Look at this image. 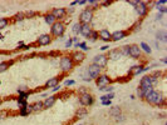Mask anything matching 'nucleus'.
<instances>
[{"mask_svg":"<svg viewBox=\"0 0 167 125\" xmlns=\"http://www.w3.org/2000/svg\"><path fill=\"white\" fill-rule=\"evenodd\" d=\"M5 116H6V112L5 111H0V120H3Z\"/></svg>","mask_w":167,"mask_h":125,"instance_id":"a18cd8bd","label":"nucleus"},{"mask_svg":"<svg viewBox=\"0 0 167 125\" xmlns=\"http://www.w3.org/2000/svg\"><path fill=\"white\" fill-rule=\"evenodd\" d=\"M122 58V53H121V50L119 49H113V50H111L109 53H108V56H107V59H109V60H118Z\"/></svg>","mask_w":167,"mask_h":125,"instance_id":"4468645a","label":"nucleus"},{"mask_svg":"<svg viewBox=\"0 0 167 125\" xmlns=\"http://www.w3.org/2000/svg\"><path fill=\"white\" fill-rule=\"evenodd\" d=\"M70 58H72L73 63H77V64H81L82 61H84L86 59V54L83 51H79V50H77V51H73L72 55H70Z\"/></svg>","mask_w":167,"mask_h":125,"instance_id":"9b49d317","label":"nucleus"},{"mask_svg":"<svg viewBox=\"0 0 167 125\" xmlns=\"http://www.w3.org/2000/svg\"><path fill=\"white\" fill-rule=\"evenodd\" d=\"M3 39H4V36H3L1 34H0V40H3Z\"/></svg>","mask_w":167,"mask_h":125,"instance_id":"13d9d810","label":"nucleus"},{"mask_svg":"<svg viewBox=\"0 0 167 125\" xmlns=\"http://www.w3.org/2000/svg\"><path fill=\"white\" fill-rule=\"evenodd\" d=\"M114 98V95H113V93H108V94H106V95H102L101 98V101H107V100H112Z\"/></svg>","mask_w":167,"mask_h":125,"instance_id":"7c9ffc66","label":"nucleus"},{"mask_svg":"<svg viewBox=\"0 0 167 125\" xmlns=\"http://www.w3.org/2000/svg\"><path fill=\"white\" fill-rule=\"evenodd\" d=\"M64 31H65V25L62 22H55L52 25V28H51V34L53 36H55V38L63 36Z\"/></svg>","mask_w":167,"mask_h":125,"instance_id":"7ed1b4c3","label":"nucleus"},{"mask_svg":"<svg viewBox=\"0 0 167 125\" xmlns=\"http://www.w3.org/2000/svg\"><path fill=\"white\" fill-rule=\"evenodd\" d=\"M140 49H142L145 53H147V54H151V53H152L151 47H149L147 43H141V44H140Z\"/></svg>","mask_w":167,"mask_h":125,"instance_id":"bb28decb","label":"nucleus"},{"mask_svg":"<svg viewBox=\"0 0 167 125\" xmlns=\"http://www.w3.org/2000/svg\"><path fill=\"white\" fill-rule=\"evenodd\" d=\"M99 90H101V91H106V93H112V91L114 90V88L111 86V85H108V86H104V88H99Z\"/></svg>","mask_w":167,"mask_h":125,"instance_id":"c9c22d12","label":"nucleus"},{"mask_svg":"<svg viewBox=\"0 0 167 125\" xmlns=\"http://www.w3.org/2000/svg\"><path fill=\"white\" fill-rule=\"evenodd\" d=\"M145 72V66L143 65H135L132 66L131 69H129V75H132V76H136V75H138L141 73Z\"/></svg>","mask_w":167,"mask_h":125,"instance_id":"f3484780","label":"nucleus"},{"mask_svg":"<svg viewBox=\"0 0 167 125\" xmlns=\"http://www.w3.org/2000/svg\"><path fill=\"white\" fill-rule=\"evenodd\" d=\"M126 35H127V33L123 31V30L114 31L113 34H112V36H111V40H113V41H119V40L124 39V38H126Z\"/></svg>","mask_w":167,"mask_h":125,"instance_id":"dca6fc26","label":"nucleus"},{"mask_svg":"<svg viewBox=\"0 0 167 125\" xmlns=\"http://www.w3.org/2000/svg\"><path fill=\"white\" fill-rule=\"evenodd\" d=\"M81 28H82V24L78 22V23H76V24H73L72 31H73L76 35H78V34H81Z\"/></svg>","mask_w":167,"mask_h":125,"instance_id":"cd10ccee","label":"nucleus"},{"mask_svg":"<svg viewBox=\"0 0 167 125\" xmlns=\"http://www.w3.org/2000/svg\"><path fill=\"white\" fill-rule=\"evenodd\" d=\"M8 68H9V64H8V61H3V63H0V74L4 73V72H6Z\"/></svg>","mask_w":167,"mask_h":125,"instance_id":"2f4dec72","label":"nucleus"},{"mask_svg":"<svg viewBox=\"0 0 167 125\" xmlns=\"http://www.w3.org/2000/svg\"><path fill=\"white\" fill-rule=\"evenodd\" d=\"M87 114H88V110L86 109V108H81V109H78L77 110V118L78 119H84L86 116H87Z\"/></svg>","mask_w":167,"mask_h":125,"instance_id":"b1692460","label":"nucleus"},{"mask_svg":"<svg viewBox=\"0 0 167 125\" xmlns=\"http://www.w3.org/2000/svg\"><path fill=\"white\" fill-rule=\"evenodd\" d=\"M36 43H38V45H40V47H45V45H49L52 43V36L49 34H43L40 35L38 38V40H36Z\"/></svg>","mask_w":167,"mask_h":125,"instance_id":"ddd939ff","label":"nucleus"},{"mask_svg":"<svg viewBox=\"0 0 167 125\" xmlns=\"http://www.w3.org/2000/svg\"><path fill=\"white\" fill-rule=\"evenodd\" d=\"M83 80H84V81H91L92 79L91 78H83Z\"/></svg>","mask_w":167,"mask_h":125,"instance_id":"6e6d98bb","label":"nucleus"},{"mask_svg":"<svg viewBox=\"0 0 167 125\" xmlns=\"http://www.w3.org/2000/svg\"><path fill=\"white\" fill-rule=\"evenodd\" d=\"M98 35H99V38H101L103 41H109L111 40V36H112V34L107 30V29H102V30L98 33Z\"/></svg>","mask_w":167,"mask_h":125,"instance_id":"a211bd4d","label":"nucleus"},{"mask_svg":"<svg viewBox=\"0 0 167 125\" xmlns=\"http://www.w3.org/2000/svg\"><path fill=\"white\" fill-rule=\"evenodd\" d=\"M93 20V9L87 8L79 14V23L81 24H91V22Z\"/></svg>","mask_w":167,"mask_h":125,"instance_id":"20e7f679","label":"nucleus"},{"mask_svg":"<svg viewBox=\"0 0 167 125\" xmlns=\"http://www.w3.org/2000/svg\"><path fill=\"white\" fill-rule=\"evenodd\" d=\"M8 25H9V20L6 18H0V30H4Z\"/></svg>","mask_w":167,"mask_h":125,"instance_id":"c85d7f7f","label":"nucleus"},{"mask_svg":"<svg viewBox=\"0 0 167 125\" xmlns=\"http://www.w3.org/2000/svg\"><path fill=\"white\" fill-rule=\"evenodd\" d=\"M57 85H59V78H52V79H49V80L45 83V86L52 88V89L54 86H57Z\"/></svg>","mask_w":167,"mask_h":125,"instance_id":"aec40b11","label":"nucleus"},{"mask_svg":"<svg viewBox=\"0 0 167 125\" xmlns=\"http://www.w3.org/2000/svg\"><path fill=\"white\" fill-rule=\"evenodd\" d=\"M141 25H142V22L140 20L138 23H136L135 25H133V29H132V30H133V31H140V29H141Z\"/></svg>","mask_w":167,"mask_h":125,"instance_id":"4c0bfd02","label":"nucleus"},{"mask_svg":"<svg viewBox=\"0 0 167 125\" xmlns=\"http://www.w3.org/2000/svg\"><path fill=\"white\" fill-rule=\"evenodd\" d=\"M78 5H84V4H87L86 0H79V1H77Z\"/></svg>","mask_w":167,"mask_h":125,"instance_id":"de8ad7c7","label":"nucleus"},{"mask_svg":"<svg viewBox=\"0 0 167 125\" xmlns=\"http://www.w3.org/2000/svg\"><path fill=\"white\" fill-rule=\"evenodd\" d=\"M72 6H74V5H77V1H72V4H70Z\"/></svg>","mask_w":167,"mask_h":125,"instance_id":"4d7b16f0","label":"nucleus"},{"mask_svg":"<svg viewBox=\"0 0 167 125\" xmlns=\"http://www.w3.org/2000/svg\"><path fill=\"white\" fill-rule=\"evenodd\" d=\"M102 105H104V106H109V105H111V100H107V101H102Z\"/></svg>","mask_w":167,"mask_h":125,"instance_id":"49530a36","label":"nucleus"},{"mask_svg":"<svg viewBox=\"0 0 167 125\" xmlns=\"http://www.w3.org/2000/svg\"><path fill=\"white\" fill-rule=\"evenodd\" d=\"M79 103H81L83 106H91L92 104L94 103V99L89 93H84V94L79 95Z\"/></svg>","mask_w":167,"mask_h":125,"instance_id":"39448f33","label":"nucleus"},{"mask_svg":"<svg viewBox=\"0 0 167 125\" xmlns=\"http://www.w3.org/2000/svg\"><path fill=\"white\" fill-rule=\"evenodd\" d=\"M59 89H60V85H57V86H54V88H53L52 90H53V91H58V90H59Z\"/></svg>","mask_w":167,"mask_h":125,"instance_id":"3c124183","label":"nucleus"},{"mask_svg":"<svg viewBox=\"0 0 167 125\" xmlns=\"http://www.w3.org/2000/svg\"><path fill=\"white\" fill-rule=\"evenodd\" d=\"M161 61L163 63V64H167V59H166V58H162V59H161Z\"/></svg>","mask_w":167,"mask_h":125,"instance_id":"5fc2aeb1","label":"nucleus"},{"mask_svg":"<svg viewBox=\"0 0 167 125\" xmlns=\"http://www.w3.org/2000/svg\"><path fill=\"white\" fill-rule=\"evenodd\" d=\"M44 20H45V23L49 24V25H53L54 23L57 22L55 18H54V16L51 14V12H48V14H45V15H44Z\"/></svg>","mask_w":167,"mask_h":125,"instance_id":"393cba45","label":"nucleus"},{"mask_svg":"<svg viewBox=\"0 0 167 125\" xmlns=\"http://www.w3.org/2000/svg\"><path fill=\"white\" fill-rule=\"evenodd\" d=\"M59 65H60V70H62V72H63V73H68V72H70V70L73 69L74 63L72 60V58H70V55H64V56L60 58Z\"/></svg>","mask_w":167,"mask_h":125,"instance_id":"f03ea898","label":"nucleus"},{"mask_svg":"<svg viewBox=\"0 0 167 125\" xmlns=\"http://www.w3.org/2000/svg\"><path fill=\"white\" fill-rule=\"evenodd\" d=\"M136 11H137V14H138V16H146L147 15V11H148V6H147V4H146L145 1H137L136 4Z\"/></svg>","mask_w":167,"mask_h":125,"instance_id":"423d86ee","label":"nucleus"},{"mask_svg":"<svg viewBox=\"0 0 167 125\" xmlns=\"http://www.w3.org/2000/svg\"><path fill=\"white\" fill-rule=\"evenodd\" d=\"M79 48H82L83 50H88L89 48H87V44L86 43H79Z\"/></svg>","mask_w":167,"mask_h":125,"instance_id":"a19ab883","label":"nucleus"},{"mask_svg":"<svg viewBox=\"0 0 167 125\" xmlns=\"http://www.w3.org/2000/svg\"><path fill=\"white\" fill-rule=\"evenodd\" d=\"M32 110L33 112H39L41 110H44V106H43V101H36L32 105Z\"/></svg>","mask_w":167,"mask_h":125,"instance_id":"4be33fe9","label":"nucleus"},{"mask_svg":"<svg viewBox=\"0 0 167 125\" xmlns=\"http://www.w3.org/2000/svg\"><path fill=\"white\" fill-rule=\"evenodd\" d=\"M51 14L55 18V20H60L65 16L67 10L64 9V8H55V9H53V11L51 12Z\"/></svg>","mask_w":167,"mask_h":125,"instance_id":"f8f14e48","label":"nucleus"},{"mask_svg":"<svg viewBox=\"0 0 167 125\" xmlns=\"http://www.w3.org/2000/svg\"><path fill=\"white\" fill-rule=\"evenodd\" d=\"M72 43H73L72 39H68V41L65 43V47H67V48H70V47H72Z\"/></svg>","mask_w":167,"mask_h":125,"instance_id":"c03bdc74","label":"nucleus"},{"mask_svg":"<svg viewBox=\"0 0 167 125\" xmlns=\"http://www.w3.org/2000/svg\"><path fill=\"white\" fill-rule=\"evenodd\" d=\"M94 64L98 66L99 69H104L107 66V63H108V59L106 55H103V54H99V55H97L94 58Z\"/></svg>","mask_w":167,"mask_h":125,"instance_id":"0eeeda50","label":"nucleus"},{"mask_svg":"<svg viewBox=\"0 0 167 125\" xmlns=\"http://www.w3.org/2000/svg\"><path fill=\"white\" fill-rule=\"evenodd\" d=\"M30 112H33L30 104H27L24 108H20V115H22V116H27V115L30 114Z\"/></svg>","mask_w":167,"mask_h":125,"instance_id":"412c9836","label":"nucleus"},{"mask_svg":"<svg viewBox=\"0 0 167 125\" xmlns=\"http://www.w3.org/2000/svg\"><path fill=\"white\" fill-rule=\"evenodd\" d=\"M57 101V98L54 97V95H51V97H48V98H45V100L43 101V106H44V109H49V108H52L54 104H55Z\"/></svg>","mask_w":167,"mask_h":125,"instance_id":"2eb2a0df","label":"nucleus"},{"mask_svg":"<svg viewBox=\"0 0 167 125\" xmlns=\"http://www.w3.org/2000/svg\"><path fill=\"white\" fill-rule=\"evenodd\" d=\"M109 115L112 116V118H118V116L121 115V109L118 106H113V108H111V110H109Z\"/></svg>","mask_w":167,"mask_h":125,"instance_id":"5701e85b","label":"nucleus"},{"mask_svg":"<svg viewBox=\"0 0 167 125\" xmlns=\"http://www.w3.org/2000/svg\"><path fill=\"white\" fill-rule=\"evenodd\" d=\"M35 12H33V11H28V12H25V16H33Z\"/></svg>","mask_w":167,"mask_h":125,"instance_id":"09e8293b","label":"nucleus"},{"mask_svg":"<svg viewBox=\"0 0 167 125\" xmlns=\"http://www.w3.org/2000/svg\"><path fill=\"white\" fill-rule=\"evenodd\" d=\"M128 4H131V5H133V6H136V4H137V1H128Z\"/></svg>","mask_w":167,"mask_h":125,"instance_id":"864d4df0","label":"nucleus"},{"mask_svg":"<svg viewBox=\"0 0 167 125\" xmlns=\"http://www.w3.org/2000/svg\"><path fill=\"white\" fill-rule=\"evenodd\" d=\"M156 36H157V39H158V40H161V41H166V40H167L166 30H158Z\"/></svg>","mask_w":167,"mask_h":125,"instance_id":"a878e982","label":"nucleus"},{"mask_svg":"<svg viewBox=\"0 0 167 125\" xmlns=\"http://www.w3.org/2000/svg\"><path fill=\"white\" fill-rule=\"evenodd\" d=\"M88 75H89L91 79H97L99 75H101V69H99L94 63H92V64L88 66Z\"/></svg>","mask_w":167,"mask_h":125,"instance_id":"1a4fd4ad","label":"nucleus"},{"mask_svg":"<svg viewBox=\"0 0 167 125\" xmlns=\"http://www.w3.org/2000/svg\"><path fill=\"white\" fill-rule=\"evenodd\" d=\"M99 4H101L102 6H109L111 4H112V1H102V3H99Z\"/></svg>","mask_w":167,"mask_h":125,"instance_id":"37998d69","label":"nucleus"},{"mask_svg":"<svg viewBox=\"0 0 167 125\" xmlns=\"http://www.w3.org/2000/svg\"><path fill=\"white\" fill-rule=\"evenodd\" d=\"M108 48H109V45H103V47L101 48L102 51H104V50H108Z\"/></svg>","mask_w":167,"mask_h":125,"instance_id":"8fccbe9b","label":"nucleus"},{"mask_svg":"<svg viewBox=\"0 0 167 125\" xmlns=\"http://www.w3.org/2000/svg\"><path fill=\"white\" fill-rule=\"evenodd\" d=\"M156 8H157V10L160 11L161 14H166V12H167V6L166 5H158Z\"/></svg>","mask_w":167,"mask_h":125,"instance_id":"e433bc0d","label":"nucleus"},{"mask_svg":"<svg viewBox=\"0 0 167 125\" xmlns=\"http://www.w3.org/2000/svg\"><path fill=\"white\" fill-rule=\"evenodd\" d=\"M119 50H121V53H122V56L123 55H128V53H129V45H124V47L119 48Z\"/></svg>","mask_w":167,"mask_h":125,"instance_id":"72a5a7b5","label":"nucleus"},{"mask_svg":"<svg viewBox=\"0 0 167 125\" xmlns=\"http://www.w3.org/2000/svg\"><path fill=\"white\" fill-rule=\"evenodd\" d=\"M19 93V98L18 99H23V100H27L29 97V93L28 91H18Z\"/></svg>","mask_w":167,"mask_h":125,"instance_id":"f704fd0d","label":"nucleus"},{"mask_svg":"<svg viewBox=\"0 0 167 125\" xmlns=\"http://www.w3.org/2000/svg\"><path fill=\"white\" fill-rule=\"evenodd\" d=\"M73 11H74V9H73V8H72V6H70V8H69V9H68V12H69V14H72V12H73Z\"/></svg>","mask_w":167,"mask_h":125,"instance_id":"603ef678","label":"nucleus"},{"mask_svg":"<svg viewBox=\"0 0 167 125\" xmlns=\"http://www.w3.org/2000/svg\"><path fill=\"white\" fill-rule=\"evenodd\" d=\"M88 38H89V40H91V41H95V40L98 39V31H95V30H92Z\"/></svg>","mask_w":167,"mask_h":125,"instance_id":"473e14b6","label":"nucleus"},{"mask_svg":"<svg viewBox=\"0 0 167 125\" xmlns=\"http://www.w3.org/2000/svg\"><path fill=\"white\" fill-rule=\"evenodd\" d=\"M92 30H93V29L91 28V25H89V24H82V28H81V34H82L83 36L88 38Z\"/></svg>","mask_w":167,"mask_h":125,"instance_id":"6ab92c4d","label":"nucleus"},{"mask_svg":"<svg viewBox=\"0 0 167 125\" xmlns=\"http://www.w3.org/2000/svg\"><path fill=\"white\" fill-rule=\"evenodd\" d=\"M129 56H132L133 59H140L141 58V49L138 45L136 44H132L129 45V53H128Z\"/></svg>","mask_w":167,"mask_h":125,"instance_id":"9d476101","label":"nucleus"},{"mask_svg":"<svg viewBox=\"0 0 167 125\" xmlns=\"http://www.w3.org/2000/svg\"><path fill=\"white\" fill-rule=\"evenodd\" d=\"M89 4V5H92V6H98L99 5V1L98 0H89V1H87Z\"/></svg>","mask_w":167,"mask_h":125,"instance_id":"ea45409f","label":"nucleus"},{"mask_svg":"<svg viewBox=\"0 0 167 125\" xmlns=\"http://www.w3.org/2000/svg\"><path fill=\"white\" fill-rule=\"evenodd\" d=\"M65 86H70V85H74V80H65Z\"/></svg>","mask_w":167,"mask_h":125,"instance_id":"79ce46f5","label":"nucleus"},{"mask_svg":"<svg viewBox=\"0 0 167 125\" xmlns=\"http://www.w3.org/2000/svg\"><path fill=\"white\" fill-rule=\"evenodd\" d=\"M28 104V101L27 100H23V99H18V105L20 106V108H24Z\"/></svg>","mask_w":167,"mask_h":125,"instance_id":"58836bf2","label":"nucleus"},{"mask_svg":"<svg viewBox=\"0 0 167 125\" xmlns=\"http://www.w3.org/2000/svg\"><path fill=\"white\" fill-rule=\"evenodd\" d=\"M145 100L148 104H151V105H156V106H161V105H163V104H165L163 95H162L161 93H158V91H154V90H152L151 93L145 98Z\"/></svg>","mask_w":167,"mask_h":125,"instance_id":"f257e3e1","label":"nucleus"},{"mask_svg":"<svg viewBox=\"0 0 167 125\" xmlns=\"http://www.w3.org/2000/svg\"><path fill=\"white\" fill-rule=\"evenodd\" d=\"M24 19H25V14H24V12H16V14L14 15L15 22H23Z\"/></svg>","mask_w":167,"mask_h":125,"instance_id":"c756f323","label":"nucleus"},{"mask_svg":"<svg viewBox=\"0 0 167 125\" xmlns=\"http://www.w3.org/2000/svg\"><path fill=\"white\" fill-rule=\"evenodd\" d=\"M109 83H111V79H109V76H108V75H106V74H101L97 79H95V84H97L99 88L108 86V85H109Z\"/></svg>","mask_w":167,"mask_h":125,"instance_id":"6e6552de","label":"nucleus"}]
</instances>
